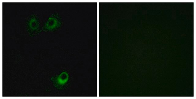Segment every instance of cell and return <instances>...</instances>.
Masks as SVG:
<instances>
[{"label":"cell","instance_id":"obj_1","mask_svg":"<svg viewBox=\"0 0 196 99\" xmlns=\"http://www.w3.org/2000/svg\"><path fill=\"white\" fill-rule=\"evenodd\" d=\"M26 28L28 34L31 36L36 35L40 33L39 20L35 15H31L27 20Z\"/></svg>","mask_w":196,"mask_h":99},{"label":"cell","instance_id":"obj_2","mask_svg":"<svg viewBox=\"0 0 196 99\" xmlns=\"http://www.w3.org/2000/svg\"><path fill=\"white\" fill-rule=\"evenodd\" d=\"M69 79L68 74L65 72L51 79L55 87L58 89H63L67 83Z\"/></svg>","mask_w":196,"mask_h":99},{"label":"cell","instance_id":"obj_3","mask_svg":"<svg viewBox=\"0 0 196 99\" xmlns=\"http://www.w3.org/2000/svg\"><path fill=\"white\" fill-rule=\"evenodd\" d=\"M60 22L59 19L56 16L50 17L43 27L44 31H51L59 27Z\"/></svg>","mask_w":196,"mask_h":99}]
</instances>
